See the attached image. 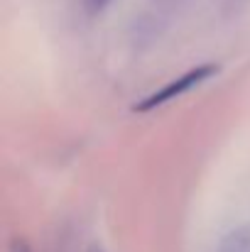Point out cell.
I'll return each instance as SVG.
<instances>
[{
	"label": "cell",
	"instance_id": "cell-3",
	"mask_svg": "<svg viewBox=\"0 0 250 252\" xmlns=\"http://www.w3.org/2000/svg\"><path fill=\"white\" fill-rule=\"evenodd\" d=\"M108 2H110V0H83V7H86L91 15H96V12H101Z\"/></svg>",
	"mask_w": 250,
	"mask_h": 252
},
{
	"label": "cell",
	"instance_id": "cell-4",
	"mask_svg": "<svg viewBox=\"0 0 250 252\" xmlns=\"http://www.w3.org/2000/svg\"><path fill=\"white\" fill-rule=\"evenodd\" d=\"M12 252H30V250H27V245H25V243H15Z\"/></svg>",
	"mask_w": 250,
	"mask_h": 252
},
{
	"label": "cell",
	"instance_id": "cell-5",
	"mask_svg": "<svg viewBox=\"0 0 250 252\" xmlns=\"http://www.w3.org/2000/svg\"><path fill=\"white\" fill-rule=\"evenodd\" d=\"M88 252H103V250H101V248H96V245H93V248H88Z\"/></svg>",
	"mask_w": 250,
	"mask_h": 252
},
{
	"label": "cell",
	"instance_id": "cell-2",
	"mask_svg": "<svg viewBox=\"0 0 250 252\" xmlns=\"http://www.w3.org/2000/svg\"><path fill=\"white\" fill-rule=\"evenodd\" d=\"M216 252H250V225H241L231 230L221 243Z\"/></svg>",
	"mask_w": 250,
	"mask_h": 252
},
{
	"label": "cell",
	"instance_id": "cell-1",
	"mask_svg": "<svg viewBox=\"0 0 250 252\" xmlns=\"http://www.w3.org/2000/svg\"><path fill=\"white\" fill-rule=\"evenodd\" d=\"M216 74H218V66H216V64H199L196 69H189L186 74H181V76L167 81L160 91L145 95L143 100H138V103L133 105V110H135V113H150V110H155V108H162L167 103H172V100L186 95L189 91L199 88L201 84L211 81Z\"/></svg>",
	"mask_w": 250,
	"mask_h": 252
}]
</instances>
